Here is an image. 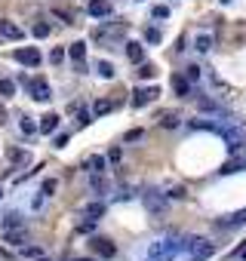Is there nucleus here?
Here are the masks:
<instances>
[{"label": "nucleus", "mask_w": 246, "mask_h": 261, "mask_svg": "<svg viewBox=\"0 0 246 261\" xmlns=\"http://www.w3.org/2000/svg\"><path fill=\"white\" fill-rule=\"evenodd\" d=\"M126 55H130V62H136V65L145 62V47H142V43H136V40L126 43Z\"/></svg>", "instance_id": "16"}, {"label": "nucleus", "mask_w": 246, "mask_h": 261, "mask_svg": "<svg viewBox=\"0 0 246 261\" xmlns=\"http://www.w3.org/2000/svg\"><path fill=\"white\" fill-rule=\"evenodd\" d=\"M151 16H154V19H166V16H169V6H163V3H160V6L151 9Z\"/></svg>", "instance_id": "32"}, {"label": "nucleus", "mask_w": 246, "mask_h": 261, "mask_svg": "<svg viewBox=\"0 0 246 261\" xmlns=\"http://www.w3.org/2000/svg\"><path fill=\"white\" fill-rule=\"evenodd\" d=\"M138 77H142V80H151V77L157 74V68L154 65H148V62H138V71H136Z\"/></svg>", "instance_id": "20"}, {"label": "nucleus", "mask_w": 246, "mask_h": 261, "mask_svg": "<svg viewBox=\"0 0 246 261\" xmlns=\"http://www.w3.org/2000/svg\"><path fill=\"white\" fill-rule=\"evenodd\" d=\"M9 160H13V163H28L31 157H28L25 151H9Z\"/></svg>", "instance_id": "29"}, {"label": "nucleus", "mask_w": 246, "mask_h": 261, "mask_svg": "<svg viewBox=\"0 0 246 261\" xmlns=\"http://www.w3.org/2000/svg\"><path fill=\"white\" fill-rule=\"evenodd\" d=\"M0 37H6V40H22L25 37V31H22L19 25H13V22H0Z\"/></svg>", "instance_id": "11"}, {"label": "nucleus", "mask_w": 246, "mask_h": 261, "mask_svg": "<svg viewBox=\"0 0 246 261\" xmlns=\"http://www.w3.org/2000/svg\"><path fill=\"white\" fill-rule=\"evenodd\" d=\"M22 129H25V132H37V123L28 120V117H22Z\"/></svg>", "instance_id": "33"}, {"label": "nucleus", "mask_w": 246, "mask_h": 261, "mask_svg": "<svg viewBox=\"0 0 246 261\" xmlns=\"http://www.w3.org/2000/svg\"><path fill=\"white\" fill-rule=\"evenodd\" d=\"M34 261H50V258H43V255H37V258H34Z\"/></svg>", "instance_id": "40"}, {"label": "nucleus", "mask_w": 246, "mask_h": 261, "mask_svg": "<svg viewBox=\"0 0 246 261\" xmlns=\"http://www.w3.org/2000/svg\"><path fill=\"white\" fill-rule=\"evenodd\" d=\"M13 93H16V80H0V95L9 98Z\"/></svg>", "instance_id": "27"}, {"label": "nucleus", "mask_w": 246, "mask_h": 261, "mask_svg": "<svg viewBox=\"0 0 246 261\" xmlns=\"http://www.w3.org/2000/svg\"><path fill=\"white\" fill-rule=\"evenodd\" d=\"M123 34H126L123 25H117V28H99V31H96V40H99V43H108V40H120Z\"/></svg>", "instance_id": "10"}, {"label": "nucleus", "mask_w": 246, "mask_h": 261, "mask_svg": "<svg viewBox=\"0 0 246 261\" xmlns=\"http://www.w3.org/2000/svg\"><path fill=\"white\" fill-rule=\"evenodd\" d=\"M114 105H111V101L108 98H99L96 101V105H92V114H96V117H105V114H108V111H111Z\"/></svg>", "instance_id": "19"}, {"label": "nucleus", "mask_w": 246, "mask_h": 261, "mask_svg": "<svg viewBox=\"0 0 246 261\" xmlns=\"http://www.w3.org/2000/svg\"><path fill=\"white\" fill-rule=\"evenodd\" d=\"M0 197H3V194H0Z\"/></svg>", "instance_id": "43"}, {"label": "nucleus", "mask_w": 246, "mask_h": 261, "mask_svg": "<svg viewBox=\"0 0 246 261\" xmlns=\"http://www.w3.org/2000/svg\"><path fill=\"white\" fill-rule=\"evenodd\" d=\"M221 3H231V0H221Z\"/></svg>", "instance_id": "42"}, {"label": "nucleus", "mask_w": 246, "mask_h": 261, "mask_svg": "<svg viewBox=\"0 0 246 261\" xmlns=\"http://www.w3.org/2000/svg\"><path fill=\"white\" fill-rule=\"evenodd\" d=\"M172 89H175L179 95L188 98V93H191V80H188L185 74H175V77H172Z\"/></svg>", "instance_id": "15"}, {"label": "nucleus", "mask_w": 246, "mask_h": 261, "mask_svg": "<svg viewBox=\"0 0 246 261\" xmlns=\"http://www.w3.org/2000/svg\"><path fill=\"white\" fill-rule=\"evenodd\" d=\"M34 37H37V40L50 37V25H46V22H37V25H34Z\"/></svg>", "instance_id": "26"}, {"label": "nucleus", "mask_w": 246, "mask_h": 261, "mask_svg": "<svg viewBox=\"0 0 246 261\" xmlns=\"http://www.w3.org/2000/svg\"><path fill=\"white\" fill-rule=\"evenodd\" d=\"M197 49L209 52V49H213V37H209V34H200V37H197Z\"/></svg>", "instance_id": "23"}, {"label": "nucleus", "mask_w": 246, "mask_h": 261, "mask_svg": "<svg viewBox=\"0 0 246 261\" xmlns=\"http://www.w3.org/2000/svg\"><path fill=\"white\" fill-rule=\"evenodd\" d=\"M43 194H55V178H46L43 181Z\"/></svg>", "instance_id": "36"}, {"label": "nucleus", "mask_w": 246, "mask_h": 261, "mask_svg": "<svg viewBox=\"0 0 246 261\" xmlns=\"http://www.w3.org/2000/svg\"><path fill=\"white\" fill-rule=\"evenodd\" d=\"M77 261H92V258H77Z\"/></svg>", "instance_id": "41"}, {"label": "nucleus", "mask_w": 246, "mask_h": 261, "mask_svg": "<svg viewBox=\"0 0 246 261\" xmlns=\"http://www.w3.org/2000/svg\"><path fill=\"white\" fill-rule=\"evenodd\" d=\"M240 224H246V209L237 212V215H228V218H221L219 228H240Z\"/></svg>", "instance_id": "17"}, {"label": "nucleus", "mask_w": 246, "mask_h": 261, "mask_svg": "<svg viewBox=\"0 0 246 261\" xmlns=\"http://www.w3.org/2000/svg\"><path fill=\"white\" fill-rule=\"evenodd\" d=\"M62 59H65V49H53L50 62H53V65H62Z\"/></svg>", "instance_id": "35"}, {"label": "nucleus", "mask_w": 246, "mask_h": 261, "mask_svg": "<svg viewBox=\"0 0 246 261\" xmlns=\"http://www.w3.org/2000/svg\"><path fill=\"white\" fill-rule=\"evenodd\" d=\"M68 55H71V62H74V68H77V71L80 74H83L86 71V43L83 40H77V43H71V49H68Z\"/></svg>", "instance_id": "7"}, {"label": "nucleus", "mask_w": 246, "mask_h": 261, "mask_svg": "<svg viewBox=\"0 0 246 261\" xmlns=\"http://www.w3.org/2000/svg\"><path fill=\"white\" fill-rule=\"evenodd\" d=\"M86 13H89L92 19H108V16L114 13V6H111V0H89Z\"/></svg>", "instance_id": "8"}, {"label": "nucleus", "mask_w": 246, "mask_h": 261, "mask_svg": "<svg viewBox=\"0 0 246 261\" xmlns=\"http://www.w3.org/2000/svg\"><path fill=\"white\" fill-rule=\"evenodd\" d=\"M240 258H246V246H243V249H240Z\"/></svg>", "instance_id": "39"}, {"label": "nucleus", "mask_w": 246, "mask_h": 261, "mask_svg": "<svg viewBox=\"0 0 246 261\" xmlns=\"http://www.w3.org/2000/svg\"><path fill=\"white\" fill-rule=\"evenodd\" d=\"M68 144V135H55V147H65Z\"/></svg>", "instance_id": "38"}, {"label": "nucleus", "mask_w": 246, "mask_h": 261, "mask_svg": "<svg viewBox=\"0 0 246 261\" xmlns=\"http://www.w3.org/2000/svg\"><path fill=\"white\" fill-rule=\"evenodd\" d=\"M96 68H99V74H102V77H108V80H111V77L117 74V71H114V65H111V62H99Z\"/></svg>", "instance_id": "25"}, {"label": "nucleus", "mask_w": 246, "mask_h": 261, "mask_svg": "<svg viewBox=\"0 0 246 261\" xmlns=\"http://www.w3.org/2000/svg\"><path fill=\"white\" fill-rule=\"evenodd\" d=\"M55 129H58V114H46V117H40V126H37V132L50 135V132H55Z\"/></svg>", "instance_id": "14"}, {"label": "nucleus", "mask_w": 246, "mask_h": 261, "mask_svg": "<svg viewBox=\"0 0 246 261\" xmlns=\"http://www.w3.org/2000/svg\"><path fill=\"white\" fill-rule=\"evenodd\" d=\"M16 62L28 65V68H37L40 65V49L37 47H22V49H16Z\"/></svg>", "instance_id": "6"}, {"label": "nucleus", "mask_w": 246, "mask_h": 261, "mask_svg": "<svg viewBox=\"0 0 246 261\" xmlns=\"http://www.w3.org/2000/svg\"><path fill=\"white\" fill-rule=\"evenodd\" d=\"M188 252H191V261H206V258H213L216 246L209 240H203V237H194L191 246H188Z\"/></svg>", "instance_id": "2"}, {"label": "nucleus", "mask_w": 246, "mask_h": 261, "mask_svg": "<svg viewBox=\"0 0 246 261\" xmlns=\"http://www.w3.org/2000/svg\"><path fill=\"white\" fill-rule=\"evenodd\" d=\"M3 228H6V231H19V228H22V215H19V212H6V215H3Z\"/></svg>", "instance_id": "18"}, {"label": "nucleus", "mask_w": 246, "mask_h": 261, "mask_svg": "<svg viewBox=\"0 0 246 261\" xmlns=\"http://www.w3.org/2000/svg\"><path fill=\"white\" fill-rule=\"evenodd\" d=\"M89 166L92 172H105V157H89Z\"/></svg>", "instance_id": "30"}, {"label": "nucleus", "mask_w": 246, "mask_h": 261, "mask_svg": "<svg viewBox=\"0 0 246 261\" xmlns=\"http://www.w3.org/2000/svg\"><path fill=\"white\" fill-rule=\"evenodd\" d=\"M157 95H160V93H157L154 86H136V89H133V105H136V108H145V105H151Z\"/></svg>", "instance_id": "5"}, {"label": "nucleus", "mask_w": 246, "mask_h": 261, "mask_svg": "<svg viewBox=\"0 0 246 261\" xmlns=\"http://www.w3.org/2000/svg\"><path fill=\"white\" fill-rule=\"evenodd\" d=\"M22 255H25V258H37L40 255V246H22Z\"/></svg>", "instance_id": "31"}, {"label": "nucleus", "mask_w": 246, "mask_h": 261, "mask_svg": "<svg viewBox=\"0 0 246 261\" xmlns=\"http://www.w3.org/2000/svg\"><path fill=\"white\" fill-rule=\"evenodd\" d=\"M185 77H188L191 83H197V80H200V68H197V65H188V68H185Z\"/></svg>", "instance_id": "28"}, {"label": "nucleus", "mask_w": 246, "mask_h": 261, "mask_svg": "<svg viewBox=\"0 0 246 261\" xmlns=\"http://www.w3.org/2000/svg\"><path fill=\"white\" fill-rule=\"evenodd\" d=\"M157 120H160V126H166V129H172V126H179V117H175V114H160Z\"/></svg>", "instance_id": "24"}, {"label": "nucleus", "mask_w": 246, "mask_h": 261, "mask_svg": "<svg viewBox=\"0 0 246 261\" xmlns=\"http://www.w3.org/2000/svg\"><path fill=\"white\" fill-rule=\"evenodd\" d=\"M175 252H182L179 240H157V243H151V249H148L151 261H172Z\"/></svg>", "instance_id": "1"}, {"label": "nucleus", "mask_w": 246, "mask_h": 261, "mask_svg": "<svg viewBox=\"0 0 246 261\" xmlns=\"http://www.w3.org/2000/svg\"><path fill=\"white\" fill-rule=\"evenodd\" d=\"M234 172H246V154H240L237 160H231L221 166V175H234Z\"/></svg>", "instance_id": "12"}, {"label": "nucleus", "mask_w": 246, "mask_h": 261, "mask_svg": "<svg viewBox=\"0 0 246 261\" xmlns=\"http://www.w3.org/2000/svg\"><path fill=\"white\" fill-rule=\"evenodd\" d=\"M138 139H142V129H130V132H126V142H138Z\"/></svg>", "instance_id": "37"}, {"label": "nucleus", "mask_w": 246, "mask_h": 261, "mask_svg": "<svg viewBox=\"0 0 246 261\" xmlns=\"http://www.w3.org/2000/svg\"><path fill=\"white\" fill-rule=\"evenodd\" d=\"M6 243H9V246H22V243H25V231H22V228H19L16 234L6 231Z\"/></svg>", "instance_id": "22"}, {"label": "nucleus", "mask_w": 246, "mask_h": 261, "mask_svg": "<svg viewBox=\"0 0 246 261\" xmlns=\"http://www.w3.org/2000/svg\"><path fill=\"white\" fill-rule=\"evenodd\" d=\"M197 108H200L203 114H216V117H231V111H228V108H221L219 101H213V98H197Z\"/></svg>", "instance_id": "9"}, {"label": "nucleus", "mask_w": 246, "mask_h": 261, "mask_svg": "<svg viewBox=\"0 0 246 261\" xmlns=\"http://www.w3.org/2000/svg\"><path fill=\"white\" fill-rule=\"evenodd\" d=\"M142 203H145V209L151 215H163V209H166V200H163V194H160V190H154V188H148L145 194H142Z\"/></svg>", "instance_id": "3"}, {"label": "nucleus", "mask_w": 246, "mask_h": 261, "mask_svg": "<svg viewBox=\"0 0 246 261\" xmlns=\"http://www.w3.org/2000/svg\"><path fill=\"white\" fill-rule=\"evenodd\" d=\"M92 249H96L102 258H114V252H117V246L108 243V240H102V237H99V240H92Z\"/></svg>", "instance_id": "13"}, {"label": "nucleus", "mask_w": 246, "mask_h": 261, "mask_svg": "<svg viewBox=\"0 0 246 261\" xmlns=\"http://www.w3.org/2000/svg\"><path fill=\"white\" fill-rule=\"evenodd\" d=\"M105 215V203H89L86 206V218H102Z\"/></svg>", "instance_id": "21"}, {"label": "nucleus", "mask_w": 246, "mask_h": 261, "mask_svg": "<svg viewBox=\"0 0 246 261\" xmlns=\"http://www.w3.org/2000/svg\"><path fill=\"white\" fill-rule=\"evenodd\" d=\"M28 86V93H31V98L34 101H50L53 98V89H50V83L46 80H22Z\"/></svg>", "instance_id": "4"}, {"label": "nucleus", "mask_w": 246, "mask_h": 261, "mask_svg": "<svg viewBox=\"0 0 246 261\" xmlns=\"http://www.w3.org/2000/svg\"><path fill=\"white\" fill-rule=\"evenodd\" d=\"M145 37H148L151 43H160V31H157V28H148V31H145Z\"/></svg>", "instance_id": "34"}]
</instances>
